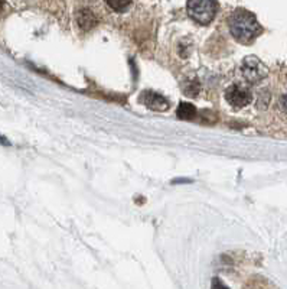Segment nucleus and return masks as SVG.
<instances>
[{"instance_id":"obj_2","label":"nucleus","mask_w":287,"mask_h":289,"mask_svg":"<svg viewBox=\"0 0 287 289\" xmlns=\"http://www.w3.org/2000/svg\"><path fill=\"white\" fill-rule=\"evenodd\" d=\"M188 14L201 25H208L217 14V0H188Z\"/></svg>"},{"instance_id":"obj_1","label":"nucleus","mask_w":287,"mask_h":289,"mask_svg":"<svg viewBox=\"0 0 287 289\" xmlns=\"http://www.w3.org/2000/svg\"><path fill=\"white\" fill-rule=\"evenodd\" d=\"M228 28L235 40L243 44L253 40L261 32L260 24L257 22L256 16L244 9H237L228 18Z\"/></svg>"},{"instance_id":"obj_10","label":"nucleus","mask_w":287,"mask_h":289,"mask_svg":"<svg viewBox=\"0 0 287 289\" xmlns=\"http://www.w3.org/2000/svg\"><path fill=\"white\" fill-rule=\"evenodd\" d=\"M280 103H282V108L287 113V94H285V96L282 97V102H280Z\"/></svg>"},{"instance_id":"obj_9","label":"nucleus","mask_w":287,"mask_h":289,"mask_svg":"<svg viewBox=\"0 0 287 289\" xmlns=\"http://www.w3.org/2000/svg\"><path fill=\"white\" fill-rule=\"evenodd\" d=\"M199 81L198 80H192V81H185V86H183V92L186 96L189 97H195L196 94L199 92Z\"/></svg>"},{"instance_id":"obj_4","label":"nucleus","mask_w":287,"mask_h":289,"mask_svg":"<svg viewBox=\"0 0 287 289\" xmlns=\"http://www.w3.org/2000/svg\"><path fill=\"white\" fill-rule=\"evenodd\" d=\"M225 100L228 104H231L235 108H241L244 106H248L253 100V94L248 90V87L243 84H233L225 92Z\"/></svg>"},{"instance_id":"obj_11","label":"nucleus","mask_w":287,"mask_h":289,"mask_svg":"<svg viewBox=\"0 0 287 289\" xmlns=\"http://www.w3.org/2000/svg\"><path fill=\"white\" fill-rule=\"evenodd\" d=\"M0 144H4V146H9V144H10V142H9V140H7L4 136H1V134H0Z\"/></svg>"},{"instance_id":"obj_8","label":"nucleus","mask_w":287,"mask_h":289,"mask_svg":"<svg viewBox=\"0 0 287 289\" xmlns=\"http://www.w3.org/2000/svg\"><path fill=\"white\" fill-rule=\"evenodd\" d=\"M105 3L114 12H124V10L129 9V6L131 4V0H105Z\"/></svg>"},{"instance_id":"obj_6","label":"nucleus","mask_w":287,"mask_h":289,"mask_svg":"<svg viewBox=\"0 0 287 289\" xmlns=\"http://www.w3.org/2000/svg\"><path fill=\"white\" fill-rule=\"evenodd\" d=\"M77 24H78L79 29L90 30L97 25V18L90 9H79L77 12Z\"/></svg>"},{"instance_id":"obj_7","label":"nucleus","mask_w":287,"mask_h":289,"mask_svg":"<svg viewBox=\"0 0 287 289\" xmlns=\"http://www.w3.org/2000/svg\"><path fill=\"white\" fill-rule=\"evenodd\" d=\"M176 114L181 120H192L196 116L195 106L191 104V103H181L178 107Z\"/></svg>"},{"instance_id":"obj_3","label":"nucleus","mask_w":287,"mask_h":289,"mask_svg":"<svg viewBox=\"0 0 287 289\" xmlns=\"http://www.w3.org/2000/svg\"><path fill=\"white\" fill-rule=\"evenodd\" d=\"M241 72H243L244 78L247 80L248 82L254 84V82H259L261 80L266 78L267 74H269V70L259 58L247 56L244 60L243 66H241Z\"/></svg>"},{"instance_id":"obj_5","label":"nucleus","mask_w":287,"mask_h":289,"mask_svg":"<svg viewBox=\"0 0 287 289\" xmlns=\"http://www.w3.org/2000/svg\"><path fill=\"white\" fill-rule=\"evenodd\" d=\"M142 102L146 107L156 110V112H166L169 108L168 100L153 92H144L142 96Z\"/></svg>"}]
</instances>
